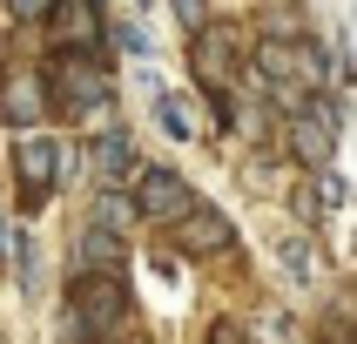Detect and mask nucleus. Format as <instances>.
Segmentation results:
<instances>
[{"mask_svg": "<svg viewBox=\"0 0 357 344\" xmlns=\"http://www.w3.org/2000/svg\"><path fill=\"white\" fill-rule=\"evenodd\" d=\"M40 108H47V95H40L34 75H7V81H0V115L14 121V128H34Z\"/></svg>", "mask_w": 357, "mask_h": 344, "instance_id": "obj_12", "label": "nucleus"}, {"mask_svg": "<svg viewBox=\"0 0 357 344\" xmlns=\"http://www.w3.org/2000/svg\"><path fill=\"white\" fill-rule=\"evenodd\" d=\"M121 317H128V283L121 277H75V304H68V338L88 344V338H108V331H121Z\"/></svg>", "mask_w": 357, "mask_h": 344, "instance_id": "obj_1", "label": "nucleus"}, {"mask_svg": "<svg viewBox=\"0 0 357 344\" xmlns=\"http://www.w3.org/2000/svg\"><path fill=\"white\" fill-rule=\"evenodd\" d=\"M209 344H250V331H236V324H216V331H209Z\"/></svg>", "mask_w": 357, "mask_h": 344, "instance_id": "obj_18", "label": "nucleus"}, {"mask_svg": "<svg viewBox=\"0 0 357 344\" xmlns=\"http://www.w3.org/2000/svg\"><path fill=\"white\" fill-rule=\"evenodd\" d=\"M176 14H182V27H189V34H202V27H209V7H202V0H176Z\"/></svg>", "mask_w": 357, "mask_h": 344, "instance_id": "obj_16", "label": "nucleus"}, {"mask_svg": "<svg viewBox=\"0 0 357 344\" xmlns=\"http://www.w3.org/2000/svg\"><path fill=\"white\" fill-rule=\"evenodd\" d=\"M7 7H14L20 20H47V14H54V0H7Z\"/></svg>", "mask_w": 357, "mask_h": 344, "instance_id": "obj_17", "label": "nucleus"}, {"mask_svg": "<svg viewBox=\"0 0 357 344\" xmlns=\"http://www.w3.org/2000/svg\"><path fill=\"white\" fill-rule=\"evenodd\" d=\"M95 169H101V182H108V189H121V182H135V176H142L128 128H108V135L95 142Z\"/></svg>", "mask_w": 357, "mask_h": 344, "instance_id": "obj_11", "label": "nucleus"}, {"mask_svg": "<svg viewBox=\"0 0 357 344\" xmlns=\"http://www.w3.org/2000/svg\"><path fill=\"white\" fill-rule=\"evenodd\" d=\"M189 61H196V75L209 88H229L243 68V34L236 27H202V34H189Z\"/></svg>", "mask_w": 357, "mask_h": 344, "instance_id": "obj_5", "label": "nucleus"}, {"mask_svg": "<svg viewBox=\"0 0 357 344\" xmlns=\"http://www.w3.org/2000/svg\"><path fill=\"white\" fill-rule=\"evenodd\" d=\"M95 223H101V230H121V223H135V202H121L115 189H101V202H95Z\"/></svg>", "mask_w": 357, "mask_h": 344, "instance_id": "obj_14", "label": "nucleus"}, {"mask_svg": "<svg viewBox=\"0 0 357 344\" xmlns=\"http://www.w3.org/2000/svg\"><path fill=\"white\" fill-rule=\"evenodd\" d=\"M229 243H236V230H229V216H222V209H209V202H196V209L176 223V250L216 257V250H229Z\"/></svg>", "mask_w": 357, "mask_h": 344, "instance_id": "obj_8", "label": "nucleus"}, {"mask_svg": "<svg viewBox=\"0 0 357 344\" xmlns=\"http://www.w3.org/2000/svg\"><path fill=\"white\" fill-rule=\"evenodd\" d=\"M155 121H162V128H169L176 142H189V135H196V115H189L176 95H162V101H155Z\"/></svg>", "mask_w": 357, "mask_h": 344, "instance_id": "obj_13", "label": "nucleus"}, {"mask_svg": "<svg viewBox=\"0 0 357 344\" xmlns=\"http://www.w3.org/2000/svg\"><path fill=\"white\" fill-rule=\"evenodd\" d=\"M196 209V196H189V182L176 176V169H162V162H149L135 176V216H149V223H182Z\"/></svg>", "mask_w": 357, "mask_h": 344, "instance_id": "obj_4", "label": "nucleus"}, {"mask_svg": "<svg viewBox=\"0 0 357 344\" xmlns=\"http://www.w3.org/2000/svg\"><path fill=\"white\" fill-rule=\"evenodd\" d=\"M257 75L263 81H303V88H317V81H331V68H324V47H310V40H290V34H270L257 40Z\"/></svg>", "mask_w": 357, "mask_h": 344, "instance_id": "obj_3", "label": "nucleus"}, {"mask_svg": "<svg viewBox=\"0 0 357 344\" xmlns=\"http://www.w3.org/2000/svg\"><path fill=\"white\" fill-rule=\"evenodd\" d=\"M14 176H20V196L27 202H47V189L61 176V142L54 135H20L14 142Z\"/></svg>", "mask_w": 357, "mask_h": 344, "instance_id": "obj_7", "label": "nucleus"}, {"mask_svg": "<svg viewBox=\"0 0 357 344\" xmlns=\"http://www.w3.org/2000/svg\"><path fill=\"white\" fill-rule=\"evenodd\" d=\"M47 81H54V108L61 115H95V108H108V68H101L88 47H61Z\"/></svg>", "mask_w": 357, "mask_h": 344, "instance_id": "obj_2", "label": "nucleus"}, {"mask_svg": "<svg viewBox=\"0 0 357 344\" xmlns=\"http://www.w3.org/2000/svg\"><path fill=\"white\" fill-rule=\"evenodd\" d=\"M290 149L303 162H317V169L337 156V101H303L290 115Z\"/></svg>", "mask_w": 357, "mask_h": 344, "instance_id": "obj_6", "label": "nucleus"}, {"mask_svg": "<svg viewBox=\"0 0 357 344\" xmlns=\"http://www.w3.org/2000/svg\"><path fill=\"white\" fill-rule=\"evenodd\" d=\"M54 40L61 47H95L101 40V0H54Z\"/></svg>", "mask_w": 357, "mask_h": 344, "instance_id": "obj_10", "label": "nucleus"}, {"mask_svg": "<svg viewBox=\"0 0 357 344\" xmlns=\"http://www.w3.org/2000/svg\"><path fill=\"white\" fill-rule=\"evenodd\" d=\"M75 277H121V243H115V230L88 223V230L75 237Z\"/></svg>", "mask_w": 357, "mask_h": 344, "instance_id": "obj_9", "label": "nucleus"}, {"mask_svg": "<svg viewBox=\"0 0 357 344\" xmlns=\"http://www.w3.org/2000/svg\"><path fill=\"white\" fill-rule=\"evenodd\" d=\"M283 270H290V277H310V243H303V237L283 243Z\"/></svg>", "mask_w": 357, "mask_h": 344, "instance_id": "obj_15", "label": "nucleus"}]
</instances>
